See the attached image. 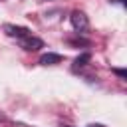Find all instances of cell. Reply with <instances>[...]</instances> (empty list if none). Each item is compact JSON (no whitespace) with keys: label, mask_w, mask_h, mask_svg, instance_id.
<instances>
[{"label":"cell","mask_w":127,"mask_h":127,"mask_svg":"<svg viewBox=\"0 0 127 127\" xmlns=\"http://www.w3.org/2000/svg\"><path fill=\"white\" fill-rule=\"evenodd\" d=\"M91 60V54L89 52H83L81 56H77L75 58V62H73V67L77 69V67H83V65H87V62Z\"/></svg>","instance_id":"5"},{"label":"cell","mask_w":127,"mask_h":127,"mask_svg":"<svg viewBox=\"0 0 127 127\" xmlns=\"http://www.w3.org/2000/svg\"><path fill=\"white\" fill-rule=\"evenodd\" d=\"M69 20H71V26H73V30H75V32L83 34V32H87V30H89V20H87L85 12H81V10H73V12H71V16H69Z\"/></svg>","instance_id":"1"},{"label":"cell","mask_w":127,"mask_h":127,"mask_svg":"<svg viewBox=\"0 0 127 127\" xmlns=\"http://www.w3.org/2000/svg\"><path fill=\"white\" fill-rule=\"evenodd\" d=\"M4 32H6L8 36H12V38H18V40L30 34L28 28H24V26H12V24H6V26H4Z\"/></svg>","instance_id":"3"},{"label":"cell","mask_w":127,"mask_h":127,"mask_svg":"<svg viewBox=\"0 0 127 127\" xmlns=\"http://www.w3.org/2000/svg\"><path fill=\"white\" fill-rule=\"evenodd\" d=\"M89 127H103V125H89Z\"/></svg>","instance_id":"7"},{"label":"cell","mask_w":127,"mask_h":127,"mask_svg":"<svg viewBox=\"0 0 127 127\" xmlns=\"http://www.w3.org/2000/svg\"><path fill=\"white\" fill-rule=\"evenodd\" d=\"M62 60H64V58H62L60 54H52V52H50V54H44V56L40 58V64H42V65H54V64H60Z\"/></svg>","instance_id":"4"},{"label":"cell","mask_w":127,"mask_h":127,"mask_svg":"<svg viewBox=\"0 0 127 127\" xmlns=\"http://www.w3.org/2000/svg\"><path fill=\"white\" fill-rule=\"evenodd\" d=\"M18 42H20V46H22L24 50H28V52H36V50H40V48H44V42H42L40 38H36V36H32V34H28V36H24V38H20Z\"/></svg>","instance_id":"2"},{"label":"cell","mask_w":127,"mask_h":127,"mask_svg":"<svg viewBox=\"0 0 127 127\" xmlns=\"http://www.w3.org/2000/svg\"><path fill=\"white\" fill-rule=\"evenodd\" d=\"M113 71H115V73H117L121 79H125V77H127V71H125V69H113Z\"/></svg>","instance_id":"6"}]
</instances>
